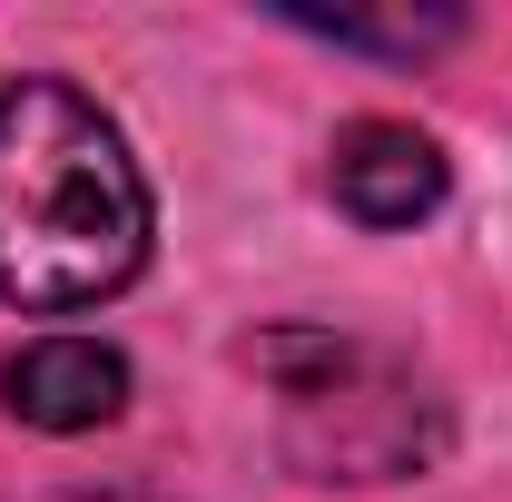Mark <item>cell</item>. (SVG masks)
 I'll return each instance as SVG.
<instances>
[{
	"instance_id": "obj_5",
	"label": "cell",
	"mask_w": 512,
	"mask_h": 502,
	"mask_svg": "<svg viewBox=\"0 0 512 502\" xmlns=\"http://www.w3.org/2000/svg\"><path fill=\"white\" fill-rule=\"evenodd\" d=\"M325 40H365V50H434L453 40V10H414V20H365V10H296Z\"/></svg>"
},
{
	"instance_id": "obj_2",
	"label": "cell",
	"mask_w": 512,
	"mask_h": 502,
	"mask_svg": "<svg viewBox=\"0 0 512 502\" xmlns=\"http://www.w3.org/2000/svg\"><path fill=\"white\" fill-rule=\"evenodd\" d=\"M316 355H325V375L286 384V453L316 483H384V473H414L444 443L414 375H394L355 345H316Z\"/></svg>"
},
{
	"instance_id": "obj_4",
	"label": "cell",
	"mask_w": 512,
	"mask_h": 502,
	"mask_svg": "<svg viewBox=\"0 0 512 502\" xmlns=\"http://www.w3.org/2000/svg\"><path fill=\"white\" fill-rule=\"evenodd\" d=\"M0 404L40 434H89L128 404V355L99 335H40L0 365Z\"/></svg>"
},
{
	"instance_id": "obj_3",
	"label": "cell",
	"mask_w": 512,
	"mask_h": 502,
	"mask_svg": "<svg viewBox=\"0 0 512 502\" xmlns=\"http://www.w3.org/2000/svg\"><path fill=\"white\" fill-rule=\"evenodd\" d=\"M453 188L444 148L424 138V128L404 119H355L335 138V207L355 217V227H414V217H434Z\"/></svg>"
},
{
	"instance_id": "obj_1",
	"label": "cell",
	"mask_w": 512,
	"mask_h": 502,
	"mask_svg": "<svg viewBox=\"0 0 512 502\" xmlns=\"http://www.w3.org/2000/svg\"><path fill=\"white\" fill-rule=\"evenodd\" d=\"M148 266V178L69 79L0 89V296L69 315Z\"/></svg>"
},
{
	"instance_id": "obj_6",
	"label": "cell",
	"mask_w": 512,
	"mask_h": 502,
	"mask_svg": "<svg viewBox=\"0 0 512 502\" xmlns=\"http://www.w3.org/2000/svg\"><path fill=\"white\" fill-rule=\"evenodd\" d=\"M99 502H128V493H99Z\"/></svg>"
}]
</instances>
